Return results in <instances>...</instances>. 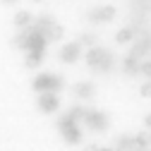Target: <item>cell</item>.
Wrapping results in <instances>:
<instances>
[{
	"mask_svg": "<svg viewBox=\"0 0 151 151\" xmlns=\"http://www.w3.org/2000/svg\"><path fill=\"white\" fill-rule=\"evenodd\" d=\"M134 144H137V149H149L151 146V134L149 132H139L134 137Z\"/></svg>",
	"mask_w": 151,
	"mask_h": 151,
	"instance_id": "cell-11",
	"label": "cell"
},
{
	"mask_svg": "<svg viewBox=\"0 0 151 151\" xmlns=\"http://www.w3.org/2000/svg\"><path fill=\"white\" fill-rule=\"evenodd\" d=\"M63 36H65V27H63V24H53L50 31L46 34V39H48V41H60Z\"/></svg>",
	"mask_w": 151,
	"mask_h": 151,
	"instance_id": "cell-10",
	"label": "cell"
},
{
	"mask_svg": "<svg viewBox=\"0 0 151 151\" xmlns=\"http://www.w3.org/2000/svg\"><path fill=\"white\" fill-rule=\"evenodd\" d=\"M29 41H31V29H29V31H22V34L14 39L17 46H19V48H27V50H29Z\"/></svg>",
	"mask_w": 151,
	"mask_h": 151,
	"instance_id": "cell-13",
	"label": "cell"
},
{
	"mask_svg": "<svg viewBox=\"0 0 151 151\" xmlns=\"http://www.w3.org/2000/svg\"><path fill=\"white\" fill-rule=\"evenodd\" d=\"M84 122H86V127L96 129V132H103V129L108 127V120H106V115H103V113H96V110H86Z\"/></svg>",
	"mask_w": 151,
	"mask_h": 151,
	"instance_id": "cell-4",
	"label": "cell"
},
{
	"mask_svg": "<svg viewBox=\"0 0 151 151\" xmlns=\"http://www.w3.org/2000/svg\"><path fill=\"white\" fill-rule=\"evenodd\" d=\"M144 122H146V127H151V113H149V115L144 118Z\"/></svg>",
	"mask_w": 151,
	"mask_h": 151,
	"instance_id": "cell-21",
	"label": "cell"
},
{
	"mask_svg": "<svg viewBox=\"0 0 151 151\" xmlns=\"http://www.w3.org/2000/svg\"><path fill=\"white\" fill-rule=\"evenodd\" d=\"M29 22H31V14H29L27 10H22V12L14 14V24H17V27H27Z\"/></svg>",
	"mask_w": 151,
	"mask_h": 151,
	"instance_id": "cell-14",
	"label": "cell"
},
{
	"mask_svg": "<svg viewBox=\"0 0 151 151\" xmlns=\"http://www.w3.org/2000/svg\"><path fill=\"white\" fill-rule=\"evenodd\" d=\"M89 17H91V22H108V19H113V17H115V7H113V5L99 7V10H93Z\"/></svg>",
	"mask_w": 151,
	"mask_h": 151,
	"instance_id": "cell-7",
	"label": "cell"
},
{
	"mask_svg": "<svg viewBox=\"0 0 151 151\" xmlns=\"http://www.w3.org/2000/svg\"><path fill=\"white\" fill-rule=\"evenodd\" d=\"M41 60H43V50H29V58H27V65L29 67L41 65Z\"/></svg>",
	"mask_w": 151,
	"mask_h": 151,
	"instance_id": "cell-12",
	"label": "cell"
},
{
	"mask_svg": "<svg viewBox=\"0 0 151 151\" xmlns=\"http://www.w3.org/2000/svg\"><path fill=\"white\" fill-rule=\"evenodd\" d=\"M60 106L58 96H55V91H41V96H39V108L43 113H55Z\"/></svg>",
	"mask_w": 151,
	"mask_h": 151,
	"instance_id": "cell-5",
	"label": "cell"
},
{
	"mask_svg": "<svg viewBox=\"0 0 151 151\" xmlns=\"http://www.w3.org/2000/svg\"><path fill=\"white\" fill-rule=\"evenodd\" d=\"M84 151H99V146L96 144H89V146H84Z\"/></svg>",
	"mask_w": 151,
	"mask_h": 151,
	"instance_id": "cell-20",
	"label": "cell"
},
{
	"mask_svg": "<svg viewBox=\"0 0 151 151\" xmlns=\"http://www.w3.org/2000/svg\"><path fill=\"white\" fill-rule=\"evenodd\" d=\"M72 91H74V96L89 99V96H93V84H89V82H79V84L72 86Z\"/></svg>",
	"mask_w": 151,
	"mask_h": 151,
	"instance_id": "cell-9",
	"label": "cell"
},
{
	"mask_svg": "<svg viewBox=\"0 0 151 151\" xmlns=\"http://www.w3.org/2000/svg\"><path fill=\"white\" fill-rule=\"evenodd\" d=\"M139 72L144 74V77H149V79H151V60H144V63L139 65Z\"/></svg>",
	"mask_w": 151,
	"mask_h": 151,
	"instance_id": "cell-16",
	"label": "cell"
},
{
	"mask_svg": "<svg viewBox=\"0 0 151 151\" xmlns=\"http://www.w3.org/2000/svg\"><path fill=\"white\" fill-rule=\"evenodd\" d=\"M60 129H63V137H65V142H70V144H77V142H82V132H79V127H77V120H74L70 113L65 118H60Z\"/></svg>",
	"mask_w": 151,
	"mask_h": 151,
	"instance_id": "cell-1",
	"label": "cell"
},
{
	"mask_svg": "<svg viewBox=\"0 0 151 151\" xmlns=\"http://www.w3.org/2000/svg\"><path fill=\"white\" fill-rule=\"evenodd\" d=\"M79 43H82V46H89V48H93V43H96V39H93L91 34H84L82 39H79Z\"/></svg>",
	"mask_w": 151,
	"mask_h": 151,
	"instance_id": "cell-17",
	"label": "cell"
},
{
	"mask_svg": "<svg viewBox=\"0 0 151 151\" xmlns=\"http://www.w3.org/2000/svg\"><path fill=\"white\" fill-rule=\"evenodd\" d=\"M139 65H142V63H139V55L129 53L127 58H125V65H122V67H125L127 74H137V72H139Z\"/></svg>",
	"mask_w": 151,
	"mask_h": 151,
	"instance_id": "cell-8",
	"label": "cell"
},
{
	"mask_svg": "<svg viewBox=\"0 0 151 151\" xmlns=\"http://www.w3.org/2000/svg\"><path fill=\"white\" fill-rule=\"evenodd\" d=\"M142 96H146V99H151V79L142 86Z\"/></svg>",
	"mask_w": 151,
	"mask_h": 151,
	"instance_id": "cell-19",
	"label": "cell"
},
{
	"mask_svg": "<svg viewBox=\"0 0 151 151\" xmlns=\"http://www.w3.org/2000/svg\"><path fill=\"white\" fill-rule=\"evenodd\" d=\"M146 48H149V43H146V41H142V43H137V46H134V50H132V53H134V55H142V53H146Z\"/></svg>",
	"mask_w": 151,
	"mask_h": 151,
	"instance_id": "cell-18",
	"label": "cell"
},
{
	"mask_svg": "<svg viewBox=\"0 0 151 151\" xmlns=\"http://www.w3.org/2000/svg\"><path fill=\"white\" fill-rule=\"evenodd\" d=\"M63 79L60 77H53V74H39V77L34 79V89L36 91H58L63 89Z\"/></svg>",
	"mask_w": 151,
	"mask_h": 151,
	"instance_id": "cell-3",
	"label": "cell"
},
{
	"mask_svg": "<svg viewBox=\"0 0 151 151\" xmlns=\"http://www.w3.org/2000/svg\"><path fill=\"white\" fill-rule=\"evenodd\" d=\"M79 48H82V43H67V46L60 50V60H63V63H77Z\"/></svg>",
	"mask_w": 151,
	"mask_h": 151,
	"instance_id": "cell-6",
	"label": "cell"
},
{
	"mask_svg": "<svg viewBox=\"0 0 151 151\" xmlns=\"http://www.w3.org/2000/svg\"><path fill=\"white\" fill-rule=\"evenodd\" d=\"M115 39H118V43H129L132 39H134V31H132V29H120Z\"/></svg>",
	"mask_w": 151,
	"mask_h": 151,
	"instance_id": "cell-15",
	"label": "cell"
},
{
	"mask_svg": "<svg viewBox=\"0 0 151 151\" xmlns=\"http://www.w3.org/2000/svg\"><path fill=\"white\" fill-rule=\"evenodd\" d=\"M86 63H89V67H96V70H110L113 58H110V53L103 50V48H91L86 53Z\"/></svg>",
	"mask_w": 151,
	"mask_h": 151,
	"instance_id": "cell-2",
	"label": "cell"
},
{
	"mask_svg": "<svg viewBox=\"0 0 151 151\" xmlns=\"http://www.w3.org/2000/svg\"><path fill=\"white\" fill-rule=\"evenodd\" d=\"M5 3H10V0H5Z\"/></svg>",
	"mask_w": 151,
	"mask_h": 151,
	"instance_id": "cell-23",
	"label": "cell"
},
{
	"mask_svg": "<svg viewBox=\"0 0 151 151\" xmlns=\"http://www.w3.org/2000/svg\"><path fill=\"white\" fill-rule=\"evenodd\" d=\"M99 151H113V149H99Z\"/></svg>",
	"mask_w": 151,
	"mask_h": 151,
	"instance_id": "cell-22",
	"label": "cell"
}]
</instances>
